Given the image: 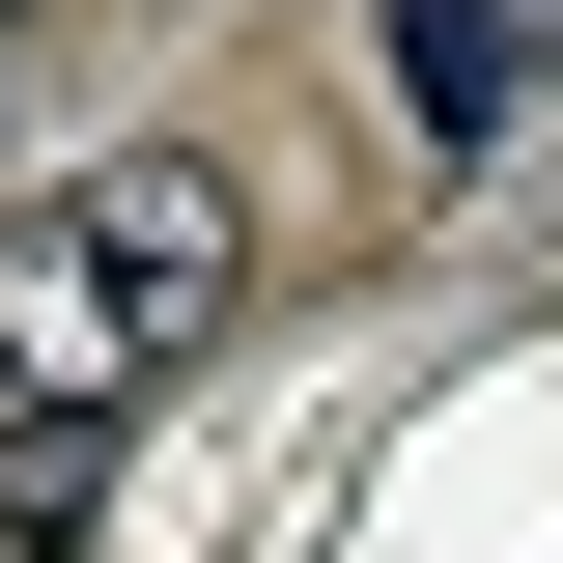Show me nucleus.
Returning a JSON list of instances; mask_svg holds the SVG:
<instances>
[{
  "instance_id": "1",
  "label": "nucleus",
  "mask_w": 563,
  "mask_h": 563,
  "mask_svg": "<svg viewBox=\"0 0 563 563\" xmlns=\"http://www.w3.org/2000/svg\"><path fill=\"white\" fill-rule=\"evenodd\" d=\"M254 282V198L225 141H113L57 225H0V422H85V395H169Z\"/></svg>"
},
{
  "instance_id": "2",
  "label": "nucleus",
  "mask_w": 563,
  "mask_h": 563,
  "mask_svg": "<svg viewBox=\"0 0 563 563\" xmlns=\"http://www.w3.org/2000/svg\"><path fill=\"white\" fill-rule=\"evenodd\" d=\"M395 113H422V141L563 113V0H395Z\"/></svg>"
},
{
  "instance_id": "3",
  "label": "nucleus",
  "mask_w": 563,
  "mask_h": 563,
  "mask_svg": "<svg viewBox=\"0 0 563 563\" xmlns=\"http://www.w3.org/2000/svg\"><path fill=\"white\" fill-rule=\"evenodd\" d=\"M0 29H29V0H0Z\"/></svg>"
}]
</instances>
